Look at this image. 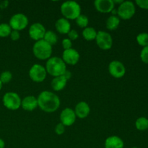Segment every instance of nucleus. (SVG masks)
Segmentation results:
<instances>
[{
  "label": "nucleus",
  "mask_w": 148,
  "mask_h": 148,
  "mask_svg": "<svg viewBox=\"0 0 148 148\" xmlns=\"http://www.w3.org/2000/svg\"><path fill=\"white\" fill-rule=\"evenodd\" d=\"M62 60L66 64L75 65L79 60V53L74 49L64 50L62 54Z\"/></svg>",
  "instance_id": "ddd939ff"
},
{
  "label": "nucleus",
  "mask_w": 148,
  "mask_h": 148,
  "mask_svg": "<svg viewBox=\"0 0 148 148\" xmlns=\"http://www.w3.org/2000/svg\"><path fill=\"white\" fill-rule=\"evenodd\" d=\"M9 25L11 27L12 30L20 31L27 27L28 25V19L27 16L25 14L18 13V14H14L10 18Z\"/></svg>",
  "instance_id": "0eeeda50"
},
{
  "label": "nucleus",
  "mask_w": 148,
  "mask_h": 148,
  "mask_svg": "<svg viewBox=\"0 0 148 148\" xmlns=\"http://www.w3.org/2000/svg\"><path fill=\"white\" fill-rule=\"evenodd\" d=\"M43 40L52 46L53 45L56 44L57 43L58 37L54 32L51 31V30H49V31H46V33H45Z\"/></svg>",
  "instance_id": "4be33fe9"
},
{
  "label": "nucleus",
  "mask_w": 148,
  "mask_h": 148,
  "mask_svg": "<svg viewBox=\"0 0 148 148\" xmlns=\"http://www.w3.org/2000/svg\"><path fill=\"white\" fill-rule=\"evenodd\" d=\"M76 23L79 27H82V28H85L88 26V23H89V20H88V17L84 14H80L77 18L76 19Z\"/></svg>",
  "instance_id": "a878e982"
},
{
  "label": "nucleus",
  "mask_w": 148,
  "mask_h": 148,
  "mask_svg": "<svg viewBox=\"0 0 148 148\" xmlns=\"http://www.w3.org/2000/svg\"><path fill=\"white\" fill-rule=\"evenodd\" d=\"M5 147V143L2 139L0 138V148H4Z\"/></svg>",
  "instance_id": "c9c22d12"
},
{
  "label": "nucleus",
  "mask_w": 148,
  "mask_h": 148,
  "mask_svg": "<svg viewBox=\"0 0 148 148\" xmlns=\"http://www.w3.org/2000/svg\"><path fill=\"white\" fill-rule=\"evenodd\" d=\"M97 36V31L95 28L92 27H87L82 31V36L86 40L90 41V40H95Z\"/></svg>",
  "instance_id": "412c9836"
},
{
  "label": "nucleus",
  "mask_w": 148,
  "mask_h": 148,
  "mask_svg": "<svg viewBox=\"0 0 148 148\" xmlns=\"http://www.w3.org/2000/svg\"><path fill=\"white\" fill-rule=\"evenodd\" d=\"M2 102L7 109L15 111L21 106L22 101L18 94L14 92H8L3 96Z\"/></svg>",
  "instance_id": "423d86ee"
},
{
  "label": "nucleus",
  "mask_w": 148,
  "mask_h": 148,
  "mask_svg": "<svg viewBox=\"0 0 148 148\" xmlns=\"http://www.w3.org/2000/svg\"><path fill=\"white\" fill-rule=\"evenodd\" d=\"M46 70L49 75L54 77L62 76L66 70V64L64 62L62 58L56 56L51 57L46 62Z\"/></svg>",
  "instance_id": "f03ea898"
},
{
  "label": "nucleus",
  "mask_w": 148,
  "mask_h": 148,
  "mask_svg": "<svg viewBox=\"0 0 148 148\" xmlns=\"http://www.w3.org/2000/svg\"><path fill=\"white\" fill-rule=\"evenodd\" d=\"M10 38L12 40L14 41H17L20 39V35L19 31H17V30H12L11 33H10Z\"/></svg>",
  "instance_id": "473e14b6"
},
{
  "label": "nucleus",
  "mask_w": 148,
  "mask_h": 148,
  "mask_svg": "<svg viewBox=\"0 0 148 148\" xmlns=\"http://www.w3.org/2000/svg\"><path fill=\"white\" fill-rule=\"evenodd\" d=\"M66 83H67V79L63 75H62V76L53 78L52 79L51 85L54 91H60L66 87Z\"/></svg>",
  "instance_id": "6ab92c4d"
},
{
  "label": "nucleus",
  "mask_w": 148,
  "mask_h": 148,
  "mask_svg": "<svg viewBox=\"0 0 148 148\" xmlns=\"http://www.w3.org/2000/svg\"><path fill=\"white\" fill-rule=\"evenodd\" d=\"M47 72L46 68L40 64H34L31 66L29 71L30 78L36 82H42L45 80L46 77Z\"/></svg>",
  "instance_id": "1a4fd4ad"
},
{
  "label": "nucleus",
  "mask_w": 148,
  "mask_h": 148,
  "mask_svg": "<svg viewBox=\"0 0 148 148\" xmlns=\"http://www.w3.org/2000/svg\"><path fill=\"white\" fill-rule=\"evenodd\" d=\"M136 4L140 8L148 10V0H137Z\"/></svg>",
  "instance_id": "2f4dec72"
},
{
  "label": "nucleus",
  "mask_w": 148,
  "mask_h": 148,
  "mask_svg": "<svg viewBox=\"0 0 148 148\" xmlns=\"http://www.w3.org/2000/svg\"><path fill=\"white\" fill-rule=\"evenodd\" d=\"M61 12L66 20H76L81 14L80 5L74 1H65L61 6Z\"/></svg>",
  "instance_id": "7ed1b4c3"
},
{
  "label": "nucleus",
  "mask_w": 148,
  "mask_h": 148,
  "mask_svg": "<svg viewBox=\"0 0 148 148\" xmlns=\"http://www.w3.org/2000/svg\"><path fill=\"white\" fill-rule=\"evenodd\" d=\"M2 85H3L2 82H1V80H0V90H1V88H2Z\"/></svg>",
  "instance_id": "e433bc0d"
},
{
  "label": "nucleus",
  "mask_w": 148,
  "mask_h": 148,
  "mask_svg": "<svg viewBox=\"0 0 148 148\" xmlns=\"http://www.w3.org/2000/svg\"><path fill=\"white\" fill-rule=\"evenodd\" d=\"M94 6L99 12L108 13L112 12L115 4L113 0H95Z\"/></svg>",
  "instance_id": "4468645a"
},
{
  "label": "nucleus",
  "mask_w": 148,
  "mask_h": 148,
  "mask_svg": "<svg viewBox=\"0 0 148 148\" xmlns=\"http://www.w3.org/2000/svg\"><path fill=\"white\" fill-rule=\"evenodd\" d=\"M118 17L123 20H130L135 14L136 8L132 1H124L117 9Z\"/></svg>",
  "instance_id": "39448f33"
},
{
  "label": "nucleus",
  "mask_w": 148,
  "mask_h": 148,
  "mask_svg": "<svg viewBox=\"0 0 148 148\" xmlns=\"http://www.w3.org/2000/svg\"><path fill=\"white\" fill-rule=\"evenodd\" d=\"M55 27L56 30L61 34H68L71 30V25L69 20L66 18L59 19L55 23Z\"/></svg>",
  "instance_id": "f3484780"
},
{
  "label": "nucleus",
  "mask_w": 148,
  "mask_h": 148,
  "mask_svg": "<svg viewBox=\"0 0 148 148\" xmlns=\"http://www.w3.org/2000/svg\"><path fill=\"white\" fill-rule=\"evenodd\" d=\"M9 4V1H3L0 3V8L1 9H5L7 8V6Z\"/></svg>",
  "instance_id": "72a5a7b5"
},
{
  "label": "nucleus",
  "mask_w": 148,
  "mask_h": 148,
  "mask_svg": "<svg viewBox=\"0 0 148 148\" xmlns=\"http://www.w3.org/2000/svg\"><path fill=\"white\" fill-rule=\"evenodd\" d=\"M34 56L40 60H46L51 58L52 53V46L43 39L38 40L33 47Z\"/></svg>",
  "instance_id": "20e7f679"
},
{
  "label": "nucleus",
  "mask_w": 148,
  "mask_h": 148,
  "mask_svg": "<svg viewBox=\"0 0 148 148\" xmlns=\"http://www.w3.org/2000/svg\"><path fill=\"white\" fill-rule=\"evenodd\" d=\"M21 106L25 111H32L38 107L37 98L32 95L25 97L21 102Z\"/></svg>",
  "instance_id": "dca6fc26"
},
{
  "label": "nucleus",
  "mask_w": 148,
  "mask_h": 148,
  "mask_svg": "<svg viewBox=\"0 0 148 148\" xmlns=\"http://www.w3.org/2000/svg\"><path fill=\"white\" fill-rule=\"evenodd\" d=\"M95 40L98 47L102 50H108L112 47L113 38L111 35L107 32L102 30L98 31L97 33Z\"/></svg>",
  "instance_id": "6e6552de"
},
{
  "label": "nucleus",
  "mask_w": 148,
  "mask_h": 148,
  "mask_svg": "<svg viewBox=\"0 0 148 148\" xmlns=\"http://www.w3.org/2000/svg\"><path fill=\"white\" fill-rule=\"evenodd\" d=\"M90 112V108L86 102L81 101L78 103L75 106V113L77 117L79 119H85L89 115Z\"/></svg>",
  "instance_id": "2eb2a0df"
},
{
  "label": "nucleus",
  "mask_w": 148,
  "mask_h": 148,
  "mask_svg": "<svg viewBox=\"0 0 148 148\" xmlns=\"http://www.w3.org/2000/svg\"><path fill=\"white\" fill-rule=\"evenodd\" d=\"M135 127L140 131H145L148 129V119L145 117H140L136 120Z\"/></svg>",
  "instance_id": "5701e85b"
},
{
  "label": "nucleus",
  "mask_w": 148,
  "mask_h": 148,
  "mask_svg": "<svg viewBox=\"0 0 148 148\" xmlns=\"http://www.w3.org/2000/svg\"><path fill=\"white\" fill-rule=\"evenodd\" d=\"M119 24V17L116 15H111L106 20V28L110 30H114L118 28Z\"/></svg>",
  "instance_id": "aec40b11"
},
{
  "label": "nucleus",
  "mask_w": 148,
  "mask_h": 148,
  "mask_svg": "<svg viewBox=\"0 0 148 148\" xmlns=\"http://www.w3.org/2000/svg\"><path fill=\"white\" fill-rule=\"evenodd\" d=\"M131 148H140V147H131Z\"/></svg>",
  "instance_id": "4c0bfd02"
},
{
  "label": "nucleus",
  "mask_w": 148,
  "mask_h": 148,
  "mask_svg": "<svg viewBox=\"0 0 148 148\" xmlns=\"http://www.w3.org/2000/svg\"><path fill=\"white\" fill-rule=\"evenodd\" d=\"M38 106L46 113L55 112L60 106V99L56 94L45 90L39 94L37 98Z\"/></svg>",
  "instance_id": "f257e3e1"
},
{
  "label": "nucleus",
  "mask_w": 148,
  "mask_h": 148,
  "mask_svg": "<svg viewBox=\"0 0 148 148\" xmlns=\"http://www.w3.org/2000/svg\"><path fill=\"white\" fill-rule=\"evenodd\" d=\"M63 76L65 78H66V79H69L71 78V77H72V73H71L70 72H69V71H67V70H66V72H64V74L63 75Z\"/></svg>",
  "instance_id": "f704fd0d"
},
{
  "label": "nucleus",
  "mask_w": 148,
  "mask_h": 148,
  "mask_svg": "<svg viewBox=\"0 0 148 148\" xmlns=\"http://www.w3.org/2000/svg\"><path fill=\"white\" fill-rule=\"evenodd\" d=\"M65 126H64L62 123H59L55 127V132L58 135H62L64 133Z\"/></svg>",
  "instance_id": "c85d7f7f"
},
{
  "label": "nucleus",
  "mask_w": 148,
  "mask_h": 148,
  "mask_svg": "<svg viewBox=\"0 0 148 148\" xmlns=\"http://www.w3.org/2000/svg\"><path fill=\"white\" fill-rule=\"evenodd\" d=\"M12 30L10 25L7 23H1L0 24V37L6 38L10 36Z\"/></svg>",
  "instance_id": "b1692460"
},
{
  "label": "nucleus",
  "mask_w": 148,
  "mask_h": 148,
  "mask_svg": "<svg viewBox=\"0 0 148 148\" xmlns=\"http://www.w3.org/2000/svg\"><path fill=\"white\" fill-rule=\"evenodd\" d=\"M140 58L145 64H148V46L143 47V50L141 51V53H140Z\"/></svg>",
  "instance_id": "cd10ccee"
},
{
  "label": "nucleus",
  "mask_w": 148,
  "mask_h": 148,
  "mask_svg": "<svg viewBox=\"0 0 148 148\" xmlns=\"http://www.w3.org/2000/svg\"><path fill=\"white\" fill-rule=\"evenodd\" d=\"M108 71L112 77L115 78H121L126 73L124 65L119 61H112L108 66Z\"/></svg>",
  "instance_id": "9b49d317"
},
{
  "label": "nucleus",
  "mask_w": 148,
  "mask_h": 148,
  "mask_svg": "<svg viewBox=\"0 0 148 148\" xmlns=\"http://www.w3.org/2000/svg\"><path fill=\"white\" fill-rule=\"evenodd\" d=\"M137 42L140 46L145 47L148 46V33H141L137 36Z\"/></svg>",
  "instance_id": "393cba45"
},
{
  "label": "nucleus",
  "mask_w": 148,
  "mask_h": 148,
  "mask_svg": "<svg viewBox=\"0 0 148 148\" xmlns=\"http://www.w3.org/2000/svg\"><path fill=\"white\" fill-rule=\"evenodd\" d=\"M46 30L44 26L39 23H33L29 28V36L33 40H40L43 39Z\"/></svg>",
  "instance_id": "9d476101"
},
{
  "label": "nucleus",
  "mask_w": 148,
  "mask_h": 148,
  "mask_svg": "<svg viewBox=\"0 0 148 148\" xmlns=\"http://www.w3.org/2000/svg\"><path fill=\"white\" fill-rule=\"evenodd\" d=\"M12 79V75L9 71H4L0 75V80L2 84H7Z\"/></svg>",
  "instance_id": "bb28decb"
},
{
  "label": "nucleus",
  "mask_w": 148,
  "mask_h": 148,
  "mask_svg": "<svg viewBox=\"0 0 148 148\" xmlns=\"http://www.w3.org/2000/svg\"><path fill=\"white\" fill-rule=\"evenodd\" d=\"M76 115L75 111L70 108H66L61 112L60 123L65 127H70L76 120Z\"/></svg>",
  "instance_id": "f8f14e48"
},
{
  "label": "nucleus",
  "mask_w": 148,
  "mask_h": 148,
  "mask_svg": "<svg viewBox=\"0 0 148 148\" xmlns=\"http://www.w3.org/2000/svg\"><path fill=\"white\" fill-rule=\"evenodd\" d=\"M124 143L118 136L108 137L105 141V148H124Z\"/></svg>",
  "instance_id": "a211bd4d"
},
{
  "label": "nucleus",
  "mask_w": 148,
  "mask_h": 148,
  "mask_svg": "<svg viewBox=\"0 0 148 148\" xmlns=\"http://www.w3.org/2000/svg\"><path fill=\"white\" fill-rule=\"evenodd\" d=\"M79 37V34L75 30H70L68 33V38L70 40H75Z\"/></svg>",
  "instance_id": "7c9ffc66"
},
{
  "label": "nucleus",
  "mask_w": 148,
  "mask_h": 148,
  "mask_svg": "<svg viewBox=\"0 0 148 148\" xmlns=\"http://www.w3.org/2000/svg\"><path fill=\"white\" fill-rule=\"evenodd\" d=\"M62 46H63L64 50H67V49H72V40H69V38H64L62 40Z\"/></svg>",
  "instance_id": "c756f323"
}]
</instances>
